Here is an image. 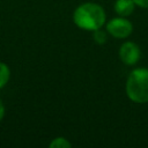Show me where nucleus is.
Listing matches in <instances>:
<instances>
[{
    "instance_id": "obj_9",
    "label": "nucleus",
    "mask_w": 148,
    "mask_h": 148,
    "mask_svg": "<svg viewBox=\"0 0 148 148\" xmlns=\"http://www.w3.org/2000/svg\"><path fill=\"white\" fill-rule=\"evenodd\" d=\"M136 6L141 8H148V0H133Z\"/></svg>"
},
{
    "instance_id": "obj_3",
    "label": "nucleus",
    "mask_w": 148,
    "mask_h": 148,
    "mask_svg": "<svg viewBox=\"0 0 148 148\" xmlns=\"http://www.w3.org/2000/svg\"><path fill=\"white\" fill-rule=\"evenodd\" d=\"M133 24L123 17H114L106 24V31L114 38H126L132 34Z\"/></svg>"
},
{
    "instance_id": "obj_5",
    "label": "nucleus",
    "mask_w": 148,
    "mask_h": 148,
    "mask_svg": "<svg viewBox=\"0 0 148 148\" xmlns=\"http://www.w3.org/2000/svg\"><path fill=\"white\" fill-rule=\"evenodd\" d=\"M135 2L133 0H117L114 3V10L120 16H128L133 13Z\"/></svg>"
},
{
    "instance_id": "obj_7",
    "label": "nucleus",
    "mask_w": 148,
    "mask_h": 148,
    "mask_svg": "<svg viewBox=\"0 0 148 148\" xmlns=\"http://www.w3.org/2000/svg\"><path fill=\"white\" fill-rule=\"evenodd\" d=\"M49 146H50V148H71L72 147L71 142L66 138H62V136H59V138L53 139L50 142Z\"/></svg>"
},
{
    "instance_id": "obj_8",
    "label": "nucleus",
    "mask_w": 148,
    "mask_h": 148,
    "mask_svg": "<svg viewBox=\"0 0 148 148\" xmlns=\"http://www.w3.org/2000/svg\"><path fill=\"white\" fill-rule=\"evenodd\" d=\"M94 40L97 43V44H104L108 39V35L104 30H102L101 28L99 29H96L94 30V36H92Z\"/></svg>"
},
{
    "instance_id": "obj_1",
    "label": "nucleus",
    "mask_w": 148,
    "mask_h": 148,
    "mask_svg": "<svg viewBox=\"0 0 148 148\" xmlns=\"http://www.w3.org/2000/svg\"><path fill=\"white\" fill-rule=\"evenodd\" d=\"M73 21L80 29L94 31L104 24L105 12L103 7L97 3L84 2L74 10Z\"/></svg>"
},
{
    "instance_id": "obj_4",
    "label": "nucleus",
    "mask_w": 148,
    "mask_h": 148,
    "mask_svg": "<svg viewBox=\"0 0 148 148\" xmlns=\"http://www.w3.org/2000/svg\"><path fill=\"white\" fill-rule=\"evenodd\" d=\"M119 58L125 65L132 66L140 59V47L133 42H126L119 49Z\"/></svg>"
},
{
    "instance_id": "obj_10",
    "label": "nucleus",
    "mask_w": 148,
    "mask_h": 148,
    "mask_svg": "<svg viewBox=\"0 0 148 148\" xmlns=\"http://www.w3.org/2000/svg\"><path fill=\"white\" fill-rule=\"evenodd\" d=\"M3 116H5V105H3V103H2V101L0 99V121L2 120V118H3Z\"/></svg>"
},
{
    "instance_id": "obj_2",
    "label": "nucleus",
    "mask_w": 148,
    "mask_h": 148,
    "mask_svg": "<svg viewBox=\"0 0 148 148\" xmlns=\"http://www.w3.org/2000/svg\"><path fill=\"white\" fill-rule=\"evenodd\" d=\"M126 95L134 103L148 102V68H136L131 72L126 81Z\"/></svg>"
},
{
    "instance_id": "obj_6",
    "label": "nucleus",
    "mask_w": 148,
    "mask_h": 148,
    "mask_svg": "<svg viewBox=\"0 0 148 148\" xmlns=\"http://www.w3.org/2000/svg\"><path fill=\"white\" fill-rule=\"evenodd\" d=\"M9 77H10L9 67L5 62L0 61V89L3 88L7 84V82L9 81Z\"/></svg>"
}]
</instances>
